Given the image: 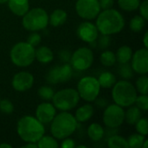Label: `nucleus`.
<instances>
[{
    "label": "nucleus",
    "instance_id": "obj_14",
    "mask_svg": "<svg viewBox=\"0 0 148 148\" xmlns=\"http://www.w3.org/2000/svg\"><path fill=\"white\" fill-rule=\"evenodd\" d=\"M34 76L27 71H22L16 74L12 78V87L16 91L23 92L32 88Z\"/></svg>",
    "mask_w": 148,
    "mask_h": 148
},
{
    "label": "nucleus",
    "instance_id": "obj_1",
    "mask_svg": "<svg viewBox=\"0 0 148 148\" xmlns=\"http://www.w3.org/2000/svg\"><path fill=\"white\" fill-rule=\"evenodd\" d=\"M96 27L101 35H114L121 32L125 27V19L117 10H103L96 16Z\"/></svg>",
    "mask_w": 148,
    "mask_h": 148
},
{
    "label": "nucleus",
    "instance_id": "obj_6",
    "mask_svg": "<svg viewBox=\"0 0 148 148\" xmlns=\"http://www.w3.org/2000/svg\"><path fill=\"white\" fill-rule=\"evenodd\" d=\"M22 24L31 32L42 30L49 24V15L42 8H33L23 16Z\"/></svg>",
    "mask_w": 148,
    "mask_h": 148
},
{
    "label": "nucleus",
    "instance_id": "obj_46",
    "mask_svg": "<svg viewBox=\"0 0 148 148\" xmlns=\"http://www.w3.org/2000/svg\"><path fill=\"white\" fill-rule=\"evenodd\" d=\"M147 143H148L147 140H145V141H144V143H143V145H142V148L147 147Z\"/></svg>",
    "mask_w": 148,
    "mask_h": 148
},
{
    "label": "nucleus",
    "instance_id": "obj_7",
    "mask_svg": "<svg viewBox=\"0 0 148 148\" xmlns=\"http://www.w3.org/2000/svg\"><path fill=\"white\" fill-rule=\"evenodd\" d=\"M54 107L61 111H69L75 108L80 101L76 89L64 88L54 94L52 98Z\"/></svg>",
    "mask_w": 148,
    "mask_h": 148
},
{
    "label": "nucleus",
    "instance_id": "obj_48",
    "mask_svg": "<svg viewBox=\"0 0 148 148\" xmlns=\"http://www.w3.org/2000/svg\"><path fill=\"white\" fill-rule=\"evenodd\" d=\"M77 147L78 148H87V147H86V146H83V145H80V146H78Z\"/></svg>",
    "mask_w": 148,
    "mask_h": 148
},
{
    "label": "nucleus",
    "instance_id": "obj_4",
    "mask_svg": "<svg viewBox=\"0 0 148 148\" xmlns=\"http://www.w3.org/2000/svg\"><path fill=\"white\" fill-rule=\"evenodd\" d=\"M112 98L115 104L121 108H127L135 103L137 91L127 80H121L112 87Z\"/></svg>",
    "mask_w": 148,
    "mask_h": 148
},
{
    "label": "nucleus",
    "instance_id": "obj_47",
    "mask_svg": "<svg viewBox=\"0 0 148 148\" xmlns=\"http://www.w3.org/2000/svg\"><path fill=\"white\" fill-rule=\"evenodd\" d=\"M7 2H8V0H0V4H3Z\"/></svg>",
    "mask_w": 148,
    "mask_h": 148
},
{
    "label": "nucleus",
    "instance_id": "obj_42",
    "mask_svg": "<svg viewBox=\"0 0 148 148\" xmlns=\"http://www.w3.org/2000/svg\"><path fill=\"white\" fill-rule=\"evenodd\" d=\"M70 57H71V54L68 51V50H62L60 52V58L62 62H69L70 61Z\"/></svg>",
    "mask_w": 148,
    "mask_h": 148
},
{
    "label": "nucleus",
    "instance_id": "obj_44",
    "mask_svg": "<svg viewBox=\"0 0 148 148\" xmlns=\"http://www.w3.org/2000/svg\"><path fill=\"white\" fill-rule=\"evenodd\" d=\"M147 39H148V32L147 31V32L145 33L144 36H143V43H144V46H145V48H147V49L148 48Z\"/></svg>",
    "mask_w": 148,
    "mask_h": 148
},
{
    "label": "nucleus",
    "instance_id": "obj_16",
    "mask_svg": "<svg viewBox=\"0 0 148 148\" xmlns=\"http://www.w3.org/2000/svg\"><path fill=\"white\" fill-rule=\"evenodd\" d=\"M56 114V108L49 102L39 104L36 110V118L42 124L50 123Z\"/></svg>",
    "mask_w": 148,
    "mask_h": 148
},
{
    "label": "nucleus",
    "instance_id": "obj_10",
    "mask_svg": "<svg viewBox=\"0 0 148 148\" xmlns=\"http://www.w3.org/2000/svg\"><path fill=\"white\" fill-rule=\"evenodd\" d=\"M125 121V111L117 104L109 105L103 113V122L109 128L119 127Z\"/></svg>",
    "mask_w": 148,
    "mask_h": 148
},
{
    "label": "nucleus",
    "instance_id": "obj_11",
    "mask_svg": "<svg viewBox=\"0 0 148 148\" xmlns=\"http://www.w3.org/2000/svg\"><path fill=\"white\" fill-rule=\"evenodd\" d=\"M75 10L79 16L86 20L96 18L101 12V7L98 0H77Z\"/></svg>",
    "mask_w": 148,
    "mask_h": 148
},
{
    "label": "nucleus",
    "instance_id": "obj_39",
    "mask_svg": "<svg viewBox=\"0 0 148 148\" xmlns=\"http://www.w3.org/2000/svg\"><path fill=\"white\" fill-rule=\"evenodd\" d=\"M140 10V16L145 18L146 20H148V1L144 0L142 3H140V6L138 8Z\"/></svg>",
    "mask_w": 148,
    "mask_h": 148
},
{
    "label": "nucleus",
    "instance_id": "obj_19",
    "mask_svg": "<svg viewBox=\"0 0 148 148\" xmlns=\"http://www.w3.org/2000/svg\"><path fill=\"white\" fill-rule=\"evenodd\" d=\"M35 59L41 63H49L53 61L54 55L52 50L47 46L39 47L35 53Z\"/></svg>",
    "mask_w": 148,
    "mask_h": 148
},
{
    "label": "nucleus",
    "instance_id": "obj_8",
    "mask_svg": "<svg viewBox=\"0 0 148 148\" xmlns=\"http://www.w3.org/2000/svg\"><path fill=\"white\" fill-rule=\"evenodd\" d=\"M76 90L80 98L88 102H91L97 99L101 86L96 78L93 76H85L79 81Z\"/></svg>",
    "mask_w": 148,
    "mask_h": 148
},
{
    "label": "nucleus",
    "instance_id": "obj_3",
    "mask_svg": "<svg viewBox=\"0 0 148 148\" xmlns=\"http://www.w3.org/2000/svg\"><path fill=\"white\" fill-rule=\"evenodd\" d=\"M77 121L72 114L68 111L56 114L51 121L50 132L54 138L63 140L72 135L77 128Z\"/></svg>",
    "mask_w": 148,
    "mask_h": 148
},
{
    "label": "nucleus",
    "instance_id": "obj_15",
    "mask_svg": "<svg viewBox=\"0 0 148 148\" xmlns=\"http://www.w3.org/2000/svg\"><path fill=\"white\" fill-rule=\"evenodd\" d=\"M76 33L82 41L89 43L97 40L99 31L95 24L90 22H83L78 26Z\"/></svg>",
    "mask_w": 148,
    "mask_h": 148
},
{
    "label": "nucleus",
    "instance_id": "obj_45",
    "mask_svg": "<svg viewBox=\"0 0 148 148\" xmlns=\"http://www.w3.org/2000/svg\"><path fill=\"white\" fill-rule=\"evenodd\" d=\"M12 146L10 145V144H6V143H3V144H0V148H11Z\"/></svg>",
    "mask_w": 148,
    "mask_h": 148
},
{
    "label": "nucleus",
    "instance_id": "obj_23",
    "mask_svg": "<svg viewBox=\"0 0 148 148\" xmlns=\"http://www.w3.org/2000/svg\"><path fill=\"white\" fill-rule=\"evenodd\" d=\"M101 88H111L116 82L115 75L111 72H103L100 75L97 79Z\"/></svg>",
    "mask_w": 148,
    "mask_h": 148
},
{
    "label": "nucleus",
    "instance_id": "obj_32",
    "mask_svg": "<svg viewBox=\"0 0 148 148\" xmlns=\"http://www.w3.org/2000/svg\"><path fill=\"white\" fill-rule=\"evenodd\" d=\"M136 88L141 95H147L148 77L147 75H141V76L138 78L136 82Z\"/></svg>",
    "mask_w": 148,
    "mask_h": 148
},
{
    "label": "nucleus",
    "instance_id": "obj_18",
    "mask_svg": "<svg viewBox=\"0 0 148 148\" xmlns=\"http://www.w3.org/2000/svg\"><path fill=\"white\" fill-rule=\"evenodd\" d=\"M94 112H95V110H94L93 106L90 104H86V105L80 107L76 110L75 118L77 121V122L83 123V122L89 121L93 117Z\"/></svg>",
    "mask_w": 148,
    "mask_h": 148
},
{
    "label": "nucleus",
    "instance_id": "obj_43",
    "mask_svg": "<svg viewBox=\"0 0 148 148\" xmlns=\"http://www.w3.org/2000/svg\"><path fill=\"white\" fill-rule=\"evenodd\" d=\"M23 148H37V144L36 143H32V142H28L26 145L23 146Z\"/></svg>",
    "mask_w": 148,
    "mask_h": 148
},
{
    "label": "nucleus",
    "instance_id": "obj_40",
    "mask_svg": "<svg viewBox=\"0 0 148 148\" xmlns=\"http://www.w3.org/2000/svg\"><path fill=\"white\" fill-rule=\"evenodd\" d=\"M114 0H100L99 1V4L101 9L102 10H108L111 9L114 6Z\"/></svg>",
    "mask_w": 148,
    "mask_h": 148
},
{
    "label": "nucleus",
    "instance_id": "obj_9",
    "mask_svg": "<svg viewBox=\"0 0 148 148\" xmlns=\"http://www.w3.org/2000/svg\"><path fill=\"white\" fill-rule=\"evenodd\" d=\"M94 62L93 51L87 48L82 47L76 49L70 57L71 67L79 71H84L88 69Z\"/></svg>",
    "mask_w": 148,
    "mask_h": 148
},
{
    "label": "nucleus",
    "instance_id": "obj_26",
    "mask_svg": "<svg viewBox=\"0 0 148 148\" xmlns=\"http://www.w3.org/2000/svg\"><path fill=\"white\" fill-rule=\"evenodd\" d=\"M37 147L39 148H57L59 147L58 142L53 136H42L36 142Z\"/></svg>",
    "mask_w": 148,
    "mask_h": 148
},
{
    "label": "nucleus",
    "instance_id": "obj_33",
    "mask_svg": "<svg viewBox=\"0 0 148 148\" xmlns=\"http://www.w3.org/2000/svg\"><path fill=\"white\" fill-rule=\"evenodd\" d=\"M54 90L48 86H42L39 89H38V95L39 96L44 100V101H50L52 100L53 96H54Z\"/></svg>",
    "mask_w": 148,
    "mask_h": 148
},
{
    "label": "nucleus",
    "instance_id": "obj_36",
    "mask_svg": "<svg viewBox=\"0 0 148 148\" xmlns=\"http://www.w3.org/2000/svg\"><path fill=\"white\" fill-rule=\"evenodd\" d=\"M136 106L143 111H147L148 109V97L147 95H140V96L137 95L135 100Z\"/></svg>",
    "mask_w": 148,
    "mask_h": 148
},
{
    "label": "nucleus",
    "instance_id": "obj_31",
    "mask_svg": "<svg viewBox=\"0 0 148 148\" xmlns=\"http://www.w3.org/2000/svg\"><path fill=\"white\" fill-rule=\"evenodd\" d=\"M133 69L131 67V65L128 64V62L127 63H120V66L118 68V72H119V75L126 79V80H128L130 78H132L133 76Z\"/></svg>",
    "mask_w": 148,
    "mask_h": 148
},
{
    "label": "nucleus",
    "instance_id": "obj_25",
    "mask_svg": "<svg viewBox=\"0 0 148 148\" xmlns=\"http://www.w3.org/2000/svg\"><path fill=\"white\" fill-rule=\"evenodd\" d=\"M108 146L109 148H128L127 140L120 135L111 136L108 140Z\"/></svg>",
    "mask_w": 148,
    "mask_h": 148
},
{
    "label": "nucleus",
    "instance_id": "obj_29",
    "mask_svg": "<svg viewBox=\"0 0 148 148\" xmlns=\"http://www.w3.org/2000/svg\"><path fill=\"white\" fill-rule=\"evenodd\" d=\"M146 19L143 18L141 16H134L129 23V27L132 31L134 32H140L143 29L146 24Z\"/></svg>",
    "mask_w": 148,
    "mask_h": 148
},
{
    "label": "nucleus",
    "instance_id": "obj_21",
    "mask_svg": "<svg viewBox=\"0 0 148 148\" xmlns=\"http://www.w3.org/2000/svg\"><path fill=\"white\" fill-rule=\"evenodd\" d=\"M88 135L92 141H100L104 136V129L98 123H92L88 127Z\"/></svg>",
    "mask_w": 148,
    "mask_h": 148
},
{
    "label": "nucleus",
    "instance_id": "obj_12",
    "mask_svg": "<svg viewBox=\"0 0 148 148\" xmlns=\"http://www.w3.org/2000/svg\"><path fill=\"white\" fill-rule=\"evenodd\" d=\"M72 67L69 64H63L62 66H56L52 68L46 75V80L49 83L57 84L66 82L70 80L72 76Z\"/></svg>",
    "mask_w": 148,
    "mask_h": 148
},
{
    "label": "nucleus",
    "instance_id": "obj_27",
    "mask_svg": "<svg viewBox=\"0 0 148 148\" xmlns=\"http://www.w3.org/2000/svg\"><path fill=\"white\" fill-rule=\"evenodd\" d=\"M140 3V0H118L119 7L125 11L136 10Z\"/></svg>",
    "mask_w": 148,
    "mask_h": 148
},
{
    "label": "nucleus",
    "instance_id": "obj_13",
    "mask_svg": "<svg viewBox=\"0 0 148 148\" xmlns=\"http://www.w3.org/2000/svg\"><path fill=\"white\" fill-rule=\"evenodd\" d=\"M131 67L134 72L140 75L148 73V50L147 48L140 49L133 54Z\"/></svg>",
    "mask_w": 148,
    "mask_h": 148
},
{
    "label": "nucleus",
    "instance_id": "obj_28",
    "mask_svg": "<svg viewBox=\"0 0 148 148\" xmlns=\"http://www.w3.org/2000/svg\"><path fill=\"white\" fill-rule=\"evenodd\" d=\"M145 140H146V136H144L140 134H134L130 135L127 140L128 147L141 148Z\"/></svg>",
    "mask_w": 148,
    "mask_h": 148
},
{
    "label": "nucleus",
    "instance_id": "obj_17",
    "mask_svg": "<svg viewBox=\"0 0 148 148\" xmlns=\"http://www.w3.org/2000/svg\"><path fill=\"white\" fill-rule=\"evenodd\" d=\"M7 3L10 10L18 16H23L29 10V0H8Z\"/></svg>",
    "mask_w": 148,
    "mask_h": 148
},
{
    "label": "nucleus",
    "instance_id": "obj_24",
    "mask_svg": "<svg viewBox=\"0 0 148 148\" xmlns=\"http://www.w3.org/2000/svg\"><path fill=\"white\" fill-rule=\"evenodd\" d=\"M141 118V110L136 106L130 108L125 112V121L129 125H135V123Z\"/></svg>",
    "mask_w": 148,
    "mask_h": 148
},
{
    "label": "nucleus",
    "instance_id": "obj_35",
    "mask_svg": "<svg viewBox=\"0 0 148 148\" xmlns=\"http://www.w3.org/2000/svg\"><path fill=\"white\" fill-rule=\"evenodd\" d=\"M136 130L138 134H140L144 136L147 135L148 132V126H147V118H140L136 123H135Z\"/></svg>",
    "mask_w": 148,
    "mask_h": 148
},
{
    "label": "nucleus",
    "instance_id": "obj_20",
    "mask_svg": "<svg viewBox=\"0 0 148 148\" xmlns=\"http://www.w3.org/2000/svg\"><path fill=\"white\" fill-rule=\"evenodd\" d=\"M67 17L68 15L65 10L62 9H56L49 16V23L54 27H58L62 25L66 22Z\"/></svg>",
    "mask_w": 148,
    "mask_h": 148
},
{
    "label": "nucleus",
    "instance_id": "obj_34",
    "mask_svg": "<svg viewBox=\"0 0 148 148\" xmlns=\"http://www.w3.org/2000/svg\"><path fill=\"white\" fill-rule=\"evenodd\" d=\"M0 112L4 114H11L14 112V105L7 99L0 101Z\"/></svg>",
    "mask_w": 148,
    "mask_h": 148
},
{
    "label": "nucleus",
    "instance_id": "obj_38",
    "mask_svg": "<svg viewBox=\"0 0 148 148\" xmlns=\"http://www.w3.org/2000/svg\"><path fill=\"white\" fill-rule=\"evenodd\" d=\"M42 41V37L41 36L37 33V31H34L32 32L27 39V42L29 43L31 46L33 47H36Z\"/></svg>",
    "mask_w": 148,
    "mask_h": 148
},
{
    "label": "nucleus",
    "instance_id": "obj_2",
    "mask_svg": "<svg viewBox=\"0 0 148 148\" xmlns=\"http://www.w3.org/2000/svg\"><path fill=\"white\" fill-rule=\"evenodd\" d=\"M16 132L22 140L36 143L45 134V128L42 122L36 117L26 115L22 117L16 126Z\"/></svg>",
    "mask_w": 148,
    "mask_h": 148
},
{
    "label": "nucleus",
    "instance_id": "obj_22",
    "mask_svg": "<svg viewBox=\"0 0 148 148\" xmlns=\"http://www.w3.org/2000/svg\"><path fill=\"white\" fill-rule=\"evenodd\" d=\"M132 56H133V50L127 45H123V46L120 47L115 55L116 61H118L119 63L129 62L131 61Z\"/></svg>",
    "mask_w": 148,
    "mask_h": 148
},
{
    "label": "nucleus",
    "instance_id": "obj_37",
    "mask_svg": "<svg viewBox=\"0 0 148 148\" xmlns=\"http://www.w3.org/2000/svg\"><path fill=\"white\" fill-rule=\"evenodd\" d=\"M98 41H97V44L99 46V48L102 49H105L107 48H108L110 46V43H111V38L108 35H102L101 36H98L97 37Z\"/></svg>",
    "mask_w": 148,
    "mask_h": 148
},
{
    "label": "nucleus",
    "instance_id": "obj_5",
    "mask_svg": "<svg viewBox=\"0 0 148 148\" xmlns=\"http://www.w3.org/2000/svg\"><path fill=\"white\" fill-rule=\"evenodd\" d=\"M35 47L27 42L16 43L10 51V57L13 64L17 67H28L35 60Z\"/></svg>",
    "mask_w": 148,
    "mask_h": 148
},
{
    "label": "nucleus",
    "instance_id": "obj_41",
    "mask_svg": "<svg viewBox=\"0 0 148 148\" xmlns=\"http://www.w3.org/2000/svg\"><path fill=\"white\" fill-rule=\"evenodd\" d=\"M61 147L62 148H75V143L74 141V140L68 138L63 139V141L61 144Z\"/></svg>",
    "mask_w": 148,
    "mask_h": 148
},
{
    "label": "nucleus",
    "instance_id": "obj_30",
    "mask_svg": "<svg viewBox=\"0 0 148 148\" xmlns=\"http://www.w3.org/2000/svg\"><path fill=\"white\" fill-rule=\"evenodd\" d=\"M101 62L105 67H111L116 62L115 54L110 50H106L101 53Z\"/></svg>",
    "mask_w": 148,
    "mask_h": 148
}]
</instances>
